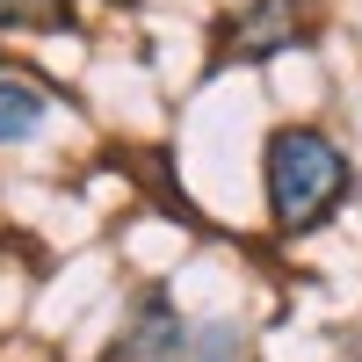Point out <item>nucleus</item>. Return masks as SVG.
I'll use <instances>...</instances> for the list:
<instances>
[{
  "label": "nucleus",
  "instance_id": "f257e3e1",
  "mask_svg": "<svg viewBox=\"0 0 362 362\" xmlns=\"http://www.w3.org/2000/svg\"><path fill=\"white\" fill-rule=\"evenodd\" d=\"M348 153L312 124H283L268 138V218H276L283 239L319 232L334 210L348 203Z\"/></svg>",
  "mask_w": 362,
  "mask_h": 362
},
{
  "label": "nucleus",
  "instance_id": "f03ea898",
  "mask_svg": "<svg viewBox=\"0 0 362 362\" xmlns=\"http://www.w3.org/2000/svg\"><path fill=\"white\" fill-rule=\"evenodd\" d=\"M297 8H305V0H254V8L225 15L218 37H210V66H261V58L305 44L312 15H297Z\"/></svg>",
  "mask_w": 362,
  "mask_h": 362
},
{
  "label": "nucleus",
  "instance_id": "7ed1b4c3",
  "mask_svg": "<svg viewBox=\"0 0 362 362\" xmlns=\"http://www.w3.org/2000/svg\"><path fill=\"white\" fill-rule=\"evenodd\" d=\"M181 355H189V319L167 305V290H138V305L109 341V362H181Z\"/></svg>",
  "mask_w": 362,
  "mask_h": 362
},
{
  "label": "nucleus",
  "instance_id": "20e7f679",
  "mask_svg": "<svg viewBox=\"0 0 362 362\" xmlns=\"http://www.w3.org/2000/svg\"><path fill=\"white\" fill-rule=\"evenodd\" d=\"M51 116V95L37 80H22V73H0V145H22V138H37V124Z\"/></svg>",
  "mask_w": 362,
  "mask_h": 362
},
{
  "label": "nucleus",
  "instance_id": "39448f33",
  "mask_svg": "<svg viewBox=\"0 0 362 362\" xmlns=\"http://www.w3.org/2000/svg\"><path fill=\"white\" fill-rule=\"evenodd\" d=\"M0 22H15V29H66L73 0H0Z\"/></svg>",
  "mask_w": 362,
  "mask_h": 362
},
{
  "label": "nucleus",
  "instance_id": "423d86ee",
  "mask_svg": "<svg viewBox=\"0 0 362 362\" xmlns=\"http://www.w3.org/2000/svg\"><path fill=\"white\" fill-rule=\"evenodd\" d=\"M203 362H232V355H225V334H218V355H203Z\"/></svg>",
  "mask_w": 362,
  "mask_h": 362
}]
</instances>
